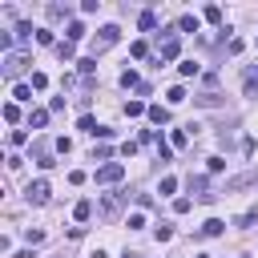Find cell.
I'll use <instances>...</instances> for the list:
<instances>
[{"label":"cell","mask_w":258,"mask_h":258,"mask_svg":"<svg viewBox=\"0 0 258 258\" xmlns=\"http://www.w3.org/2000/svg\"><path fill=\"white\" fill-rule=\"evenodd\" d=\"M28 69V52H4V77H20Z\"/></svg>","instance_id":"obj_2"},{"label":"cell","mask_w":258,"mask_h":258,"mask_svg":"<svg viewBox=\"0 0 258 258\" xmlns=\"http://www.w3.org/2000/svg\"><path fill=\"white\" fill-rule=\"evenodd\" d=\"M137 28H141V32H153V28H157V12H149V8H145V12L137 16Z\"/></svg>","instance_id":"obj_10"},{"label":"cell","mask_w":258,"mask_h":258,"mask_svg":"<svg viewBox=\"0 0 258 258\" xmlns=\"http://www.w3.org/2000/svg\"><path fill=\"white\" fill-rule=\"evenodd\" d=\"M141 85H145V81H141L133 69H125V73H121V89H141Z\"/></svg>","instance_id":"obj_12"},{"label":"cell","mask_w":258,"mask_h":258,"mask_svg":"<svg viewBox=\"0 0 258 258\" xmlns=\"http://www.w3.org/2000/svg\"><path fill=\"white\" fill-rule=\"evenodd\" d=\"M194 258H210V254H194Z\"/></svg>","instance_id":"obj_36"},{"label":"cell","mask_w":258,"mask_h":258,"mask_svg":"<svg viewBox=\"0 0 258 258\" xmlns=\"http://www.w3.org/2000/svg\"><path fill=\"white\" fill-rule=\"evenodd\" d=\"M222 230H226V222H222V218H206V222H202V234H206V238H218Z\"/></svg>","instance_id":"obj_9"},{"label":"cell","mask_w":258,"mask_h":258,"mask_svg":"<svg viewBox=\"0 0 258 258\" xmlns=\"http://www.w3.org/2000/svg\"><path fill=\"white\" fill-rule=\"evenodd\" d=\"M246 97H258V69H246Z\"/></svg>","instance_id":"obj_13"},{"label":"cell","mask_w":258,"mask_h":258,"mask_svg":"<svg viewBox=\"0 0 258 258\" xmlns=\"http://www.w3.org/2000/svg\"><path fill=\"white\" fill-rule=\"evenodd\" d=\"M117 36H121V28H117V24H105V28H97V36H93V52H105L109 44H117Z\"/></svg>","instance_id":"obj_1"},{"label":"cell","mask_w":258,"mask_h":258,"mask_svg":"<svg viewBox=\"0 0 258 258\" xmlns=\"http://www.w3.org/2000/svg\"><path fill=\"white\" fill-rule=\"evenodd\" d=\"M206 161H210V173H222V169H226V161H222L218 153H214V157H206Z\"/></svg>","instance_id":"obj_31"},{"label":"cell","mask_w":258,"mask_h":258,"mask_svg":"<svg viewBox=\"0 0 258 258\" xmlns=\"http://www.w3.org/2000/svg\"><path fill=\"white\" fill-rule=\"evenodd\" d=\"M157 189H161V194H173V189H177V177H173V173H165V177H161V185H157Z\"/></svg>","instance_id":"obj_26"},{"label":"cell","mask_w":258,"mask_h":258,"mask_svg":"<svg viewBox=\"0 0 258 258\" xmlns=\"http://www.w3.org/2000/svg\"><path fill=\"white\" fill-rule=\"evenodd\" d=\"M81 36H85V24H81V20H73V24H69V32H64V40H69V44H77Z\"/></svg>","instance_id":"obj_14"},{"label":"cell","mask_w":258,"mask_h":258,"mask_svg":"<svg viewBox=\"0 0 258 258\" xmlns=\"http://www.w3.org/2000/svg\"><path fill=\"white\" fill-rule=\"evenodd\" d=\"M4 121H8V125H16V121H20V109H16V101H8V105H4Z\"/></svg>","instance_id":"obj_22"},{"label":"cell","mask_w":258,"mask_h":258,"mask_svg":"<svg viewBox=\"0 0 258 258\" xmlns=\"http://www.w3.org/2000/svg\"><path fill=\"white\" fill-rule=\"evenodd\" d=\"M198 24H202V20H198V16H189V12L177 20V28H181V32H198Z\"/></svg>","instance_id":"obj_17"},{"label":"cell","mask_w":258,"mask_h":258,"mask_svg":"<svg viewBox=\"0 0 258 258\" xmlns=\"http://www.w3.org/2000/svg\"><path fill=\"white\" fill-rule=\"evenodd\" d=\"M36 44H52V32L48 28H36Z\"/></svg>","instance_id":"obj_32"},{"label":"cell","mask_w":258,"mask_h":258,"mask_svg":"<svg viewBox=\"0 0 258 258\" xmlns=\"http://www.w3.org/2000/svg\"><path fill=\"white\" fill-rule=\"evenodd\" d=\"M28 36H32V24H28V20H20V24H16V32H12V40H20V44H24Z\"/></svg>","instance_id":"obj_18"},{"label":"cell","mask_w":258,"mask_h":258,"mask_svg":"<svg viewBox=\"0 0 258 258\" xmlns=\"http://www.w3.org/2000/svg\"><path fill=\"white\" fill-rule=\"evenodd\" d=\"M141 113H149L141 101H125V117H141Z\"/></svg>","instance_id":"obj_21"},{"label":"cell","mask_w":258,"mask_h":258,"mask_svg":"<svg viewBox=\"0 0 258 258\" xmlns=\"http://www.w3.org/2000/svg\"><path fill=\"white\" fill-rule=\"evenodd\" d=\"M177 73H181V77H198V60H181Z\"/></svg>","instance_id":"obj_24"},{"label":"cell","mask_w":258,"mask_h":258,"mask_svg":"<svg viewBox=\"0 0 258 258\" xmlns=\"http://www.w3.org/2000/svg\"><path fill=\"white\" fill-rule=\"evenodd\" d=\"M165 97H169V105H181V101H185V89H181V85H173Z\"/></svg>","instance_id":"obj_25"},{"label":"cell","mask_w":258,"mask_h":258,"mask_svg":"<svg viewBox=\"0 0 258 258\" xmlns=\"http://www.w3.org/2000/svg\"><path fill=\"white\" fill-rule=\"evenodd\" d=\"M8 141H12V145H24V141H28V133H24V129H12V133H8Z\"/></svg>","instance_id":"obj_30"},{"label":"cell","mask_w":258,"mask_h":258,"mask_svg":"<svg viewBox=\"0 0 258 258\" xmlns=\"http://www.w3.org/2000/svg\"><path fill=\"white\" fill-rule=\"evenodd\" d=\"M12 101H32V85H16L12 89Z\"/></svg>","instance_id":"obj_20"},{"label":"cell","mask_w":258,"mask_h":258,"mask_svg":"<svg viewBox=\"0 0 258 258\" xmlns=\"http://www.w3.org/2000/svg\"><path fill=\"white\" fill-rule=\"evenodd\" d=\"M28 125L44 129V125H48V109H32V113H28Z\"/></svg>","instance_id":"obj_16"},{"label":"cell","mask_w":258,"mask_h":258,"mask_svg":"<svg viewBox=\"0 0 258 258\" xmlns=\"http://www.w3.org/2000/svg\"><path fill=\"white\" fill-rule=\"evenodd\" d=\"M169 141H173L177 149H185V145H189V129H173V137H169Z\"/></svg>","instance_id":"obj_23"},{"label":"cell","mask_w":258,"mask_h":258,"mask_svg":"<svg viewBox=\"0 0 258 258\" xmlns=\"http://www.w3.org/2000/svg\"><path fill=\"white\" fill-rule=\"evenodd\" d=\"M125 258H141V254H125Z\"/></svg>","instance_id":"obj_37"},{"label":"cell","mask_w":258,"mask_h":258,"mask_svg":"<svg viewBox=\"0 0 258 258\" xmlns=\"http://www.w3.org/2000/svg\"><path fill=\"white\" fill-rule=\"evenodd\" d=\"M73 218H77V222H89V218H93V202H89V198H81V202L73 206Z\"/></svg>","instance_id":"obj_8"},{"label":"cell","mask_w":258,"mask_h":258,"mask_svg":"<svg viewBox=\"0 0 258 258\" xmlns=\"http://www.w3.org/2000/svg\"><path fill=\"white\" fill-rule=\"evenodd\" d=\"M77 73H81V77H93V73H97V56H85V60H77Z\"/></svg>","instance_id":"obj_15"},{"label":"cell","mask_w":258,"mask_h":258,"mask_svg":"<svg viewBox=\"0 0 258 258\" xmlns=\"http://www.w3.org/2000/svg\"><path fill=\"white\" fill-rule=\"evenodd\" d=\"M202 16H206V20H210V24H218V20H222V8H218V4H210V8H206V12H202Z\"/></svg>","instance_id":"obj_28"},{"label":"cell","mask_w":258,"mask_h":258,"mask_svg":"<svg viewBox=\"0 0 258 258\" xmlns=\"http://www.w3.org/2000/svg\"><path fill=\"white\" fill-rule=\"evenodd\" d=\"M145 226V214H129V230H141Z\"/></svg>","instance_id":"obj_34"},{"label":"cell","mask_w":258,"mask_h":258,"mask_svg":"<svg viewBox=\"0 0 258 258\" xmlns=\"http://www.w3.org/2000/svg\"><path fill=\"white\" fill-rule=\"evenodd\" d=\"M77 129H85V133H93V137H113V129H105V125H97V121H93L89 113H85V117L77 121Z\"/></svg>","instance_id":"obj_6"},{"label":"cell","mask_w":258,"mask_h":258,"mask_svg":"<svg viewBox=\"0 0 258 258\" xmlns=\"http://www.w3.org/2000/svg\"><path fill=\"white\" fill-rule=\"evenodd\" d=\"M121 177H125V165H121V161H109V165L97 169V185H113V181H121Z\"/></svg>","instance_id":"obj_3"},{"label":"cell","mask_w":258,"mask_h":258,"mask_svg":"<svg viewBox=\"0 0 258 258\" xmlns=\"http://www.w3.org/2000/svg\"><path fill=\"white\" fill-rule=\"evenodd\" d=\"M129 52H133V56H137V60H141V56H145V52H149V44H145V40H133V44H129Z\"/></svg>","instance_id":"obj_29"},{"label":"cell","mask_w":258,"mask_h":258,"mask_svg":"<svg viewBox=\"0 0 258 258\" xmlns=\"http://www.w3.org/2000/svg\"><path fill=\"white\" fill-rule=\"evenodd\" d=\"M24 198H28L32 206H44V202H48V181H44V177H36V181H28V189H24Z\"/></svg>","instance_id":"obj_4"},{"label":"cell","mask_w":258,"mask_h":258,"mask_svg":"<svg viewBox=\"0 0 258 258\" xmlns=\"http://www.w3.org/2000/svg\"><path fill=\"white\" fill-rule=\"evenodd\" d=\"M177 48H181V40H177V32H169L157 48V60H177Z\"/></svg>","instance_id":"obj_5"},{"label":"cell","mask_w":258,"mask_h":258,"mask_svg":"<svg viewBox=\"0 0 258 258\" xmlns=\"http://www.w3.org/2000/svg\"><path fill=\"white\" fill-rule=\"evenodd\" d=\"M149 121L153 125H169V109L165 105H149Z\"/></svg>","instance_id":"obj_11"},{"label":"cell","mask_w":258,"mask_h":258,"mask_svg":"<svg viewBox=\"0 0 258 258\" xmlns=\"http://www.w3.org/2000/svg\"><path fill=\"white\" fill-rule=\"evenodd\" d=\"M24 238H28L32 246H36V242H44V230H24Z\"/></svg>","instance_id":"obj_35"},{"label":"cell","mask_w":258,"mask_h":258,"mask_svg":"<svg viewBox=\"0 0 258 258\" xmlns=\"http://www.w3.org/2000/svg\"><path fill=\"white\" fill-rule=\"evenodd\" d=\"M189 194H198L202 202H210V198H218V194H210V181H206V177H189Z\"/></svg>","instance_id":"obj_7"},{"label":"cell","mask_w":258,"mask_h":258,"mask_svg":"<svg viewBox=\"0 0 258 258\" xmlns=\"http://www.w3.org/2000/svg\"><path fill=\"white\" fill-rule=\"evenodd\" d=\"M56 56H60V60H73V56H77V48H73L69 40H60V44H56Z\"/></svg>","instance_id":"obj_19"},{"label":"cell","mask_w":258,"mask_h":258,"mask_svg":"<svg viewBox=\"0 0 258 258\" xmlns=\"http://www.w3.org/2000/svg\"><path fill=\"white\" fill-rule=\"evenodd\" d=\"M32 89H48V77L44 73H32Z\"/></svg>","instance_id":"obj_33"},{"label":"cell","mask_w":258,"mask_h":258,"mask_svg":"<svg viewBox=\"0 0 258 258\" xmlns=\"http://www.w3.org/2000/svg\"><path fill=\"white\" fill-rule=\"evenodd\" d=\"M153 238H157V242H169V238H173V226H165V222H161V226L153 230Z\"/></svg>","instance_id":"obj_27"}]
</instances>
